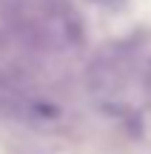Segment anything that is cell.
Wrapping results in <instances>:
<instances>
[{"label":"cell","instance_id":"6da1fadb","mask_svg":"<svg viewBox=\"0 0 151 154\" xmlns=\"http://www.w3.org/2000/svg\"><path fill=\"white\" fill-rule=\"evenodd\" d=\"M0 117L26 126H54L60 120V109L49 97L29 88H0Z\"/></svg>","mask_w":151,"mask_h":154},{"label":"cell","instance_id":"7a4b0ae2","mask_svg":"<svg viewBox=\"0 0 151 154\" xmlns=\"http://www.w3.org/2000/svg\"><path fill=\"white\" fill-rule=\"evenodd\" d=\"M120 69L114 60H108V57H100V60H94L89 66V72H86V83H89V91L91 97L97 100H114V94L120 91Z\"/></svg>","mask_w":151,"mask_h":154}]
</instances>
